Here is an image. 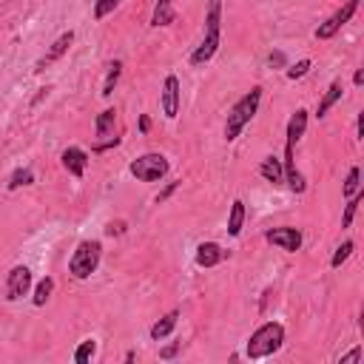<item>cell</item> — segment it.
<instances>
[{
  "label": "cell",
  "mask_w": 364,
  "mask_h": 364,
  "mask_svg": "<svg viewBox=\"0 0 364 364\" xmlns=\"http://www.w3.org/2000/svg\"><path fill=\"white\" fill-rule=\"evenodd\" d=\"M219 17H222V0H210V6H208V17H205V40L193 48V54H191V65H205V63L216 54L219 43H222V34H219Z\"/></svg>",
  "instance_id": "obj_1"
},
{
  "label": "cell",
  "mask_w": 364,
  "mask_h": 364,
  "mask_svg": "<svg viewBox=\"0 0 364 364\" xmlns=\"http://www.w3.org/2000/svg\"><path fill=\"white\" fill-rule=\"evenodd\" d=\"M259 100H262V88L256 85V88H250V91L230 108L228 122H225V139H228V142L236 139V136L242 134V128L256 117V111H259Z\"/></svg>",
  "instance_id": "obj_2"
},
{
  "label": "cell",
  "mask_w": 364,
  "mask_h": 364,
  "mask_svg": "<svg viewBox=\"0 0 364 364\" xmlns=\"http://www.w3.org/2000/svg\"><path fill=\"white\" fill-rule=\"evenodd\" d=\"M284 341V327L279 321H267L262 324L250 338H247V358H264V355H273Z\"/></svg>",
  "instance_id": "obj_3"
},
{
  "label": "cell",
  "mask_w": 364,
  "mask_h": 364,
  "mask_svg": "<svg viewBox=\"0 0 364 364\" xmlns=\"http://www.w3.org/2000/svg\"><path fill=\"white\" fill-rule=\"evenodd\" d=\"M100 253H102V245L100 242H91V239L80 242L77 250L68 259V273L74 279H88L97 270V264H100Z\"/></svg>",
  "instance_id": "obj_4"
},
{
  "label": "cell",
  "mask_w": 364,
  "mask_h": 364,
  "mask_svg": "<svg viewBox=\"0 0 364 364\" xmlns=\"http://www.w3.org/2000/svg\"><path fill=\"white\" fill-rule=\"evenodd\" d=\"M128 171H131L139 182H156V179H162V176L168 173V159H165L162 154H142L139 159L131 162Z\"/></svg>",
  "instance_id": "obj_5"
},
{
  "label": "cell",
  "mask_w": 364,
  "mask_h": 364,
  "mask_svg": "<svg viewBox=\"0 0 364 364\" xmlns=\"http://www.w3.org/2000/svg\"><path fill=\"white\" fill-rule=\"evenodd\" d=\"M119 136H117V111L114 108H105L100 117H97V139H94V151H105L111 145H117Z\"/></svg>",
  "instance_id": "obj_6"
},
{
  "label": "cell",
  "mask_w": 364,
  "mask_h": 364,
  "mask_svg": "<svg viewBox=\"0 0 364 364\" xmlns=\"http://www.w3.org/2000/svg\"><path fill=\"white\" fill-rule=\"evenodd\" d=\"M355 9H358V0H347L336 14H330L324 23H318V28H316V37L318 40H330V37H336L338 34V28L355 14Z\"/></svg>",
  "instance_id": "obj_7"
},
{
  "label": "cell",
  "mask_w": 364,
  "mask_h": 364,
  "mask_svg": "<svg viewBox=\"0 0 364 364\" xmlns=\"http://www.w3.org/2000/svg\"><path fill=\"white\" fill-rule=\"evenodd\" d=\"M28 287H31V270L26 264L11 267L9 276H6V299L17 301V299H23L28 293Z\"/></svg>",
  "instance_id": "obj_8"
},
{
  "label": "cell",
  "mask_w": 364,
  "mask_h": 364,
  "mask_svg": "<svg viewBox=\"0 0 364 364\" xmlns=\"http://www.w3.org/2000/svg\"><path fill=\"white\" fill-rule=\"evenodd\" d=\"M264 239H267L270 245H276V247L287 250V253H296V250L301 247V233H299L296 228H290V225L267 230V233H264Z\"/></svg>",
  "instance_id": "obj_9"
},
{
  "label": "cell",
  "mask_w": 364,
  "mask_h": 364,
  "mask_svg": "<svg viewBox=\"0 0 364 364\" xmlns=\"http://www.w3.org/2000/svg\"><path fill=\"white\" fill-rule=\"evenodd\" d=\"M162 114L168 119H176L179 114V80L173 74L165 77V85H162Z\"/></svg>",
  "instance_id": "obj_10"
},
{
  "label": "cell",
  "mask_w": 364,
  "mask_h": 364,
  "mask_svg": "<svg viewBox=\"0 0 364 364\" xmlns=\"http://www.w3.org/2000/svg\"><path fill=\"white\" fill-rule=\"evenodd\" d=\"M71 43H74V31H65V34H60V37L51 43V48H48V51H46V54L37 60V71H43L46 65L57 63V60H60V57L68 51V46H71Z\"/></svg>",
  "instance_id": "obj_11"
},
{
  "label": "cell",
  "mask_w": 364,
  "mask_h": 364,
  "mask_svg": "<svg viewBox=\"0 0 364 364\" xmlns=\"http://www.w3.org/2000/svg\"><path fill=\"white\" fill-rule=\"evenodd\" d=\"M63 165L71 176H82L85 173V165H88V154L82 148H65L63 151Z\"/></svg>",
  "instance_id": "obj_12"
},
{
  "label": "cell",
  "mask_w": 364,
  "mask_h": 364,
  "mask_svg": "<svg viewBox=\"0 0 364 364\" xmlns=\"http://www.w3.org/2000/svg\"><path fill=\"white\" fill-rule=\"evenodd\" d=\"M225 259V250L216 245V242H202L199 247H196V264L199 267H213V264H219Z\"/></svg>",
  "instance_id": "obj_13"
},
{
  "label": "cell",
  "mask_w": 364,
  "mask_h": 364,
  "mask_svg": "<svg viewBox=\"0 0 364 364\" xmlns=\"http://www.w3.org/2000/svg\"><path fill=\"white\" fill-rule=\"evenodd\" d=\"M304 128H307V111L299 108V111L290 117V122H287V145H284V148H293V145L304 136Z\"/></svg>",
  "instance_id": "obj_14"
},
{
  "label": "cell",
  "mask_w": 364,
  "mask_h": 364,
  "mask_svg": "<svg viewBox=\"0 0 364 364\" xmlns=\"http://www.w3.org/2000/svg\"><path fill=\"white\" fill-rule=\"evenodd\" d=\"M259 173H262L267 182H273V185H282V182H284V165H282V159H276V156H264L262 165H259Z\"/></svg>",
  "instance_id": "obj_15"
},
{
  "label": "cell",
  "mask_w": 364,
  "mask_h": 364,
  "mask_svg": "<svg viewBox=\"0 0 364 364\" xmlns=\"http://www.w3.org/2000/svg\"><path fill=\"white\" fill-rule=\"evenodd\" d=\"M176 20V11H173V6H171V0H156V6H154V17H151V26H171Z\"/></svg>",
  "instance_id": "obj_16"
},
{
  "label": "cell",
  "mask_w": 364,
  "mask_h": 364,
  "mask_svg": "<svg viewBox=\"0 0 364 364\" xmlns=\"http://www.w3.org/2000/svg\"><path fill=\"white\" fill-rule=\"evenodd\" d=\"M176 318H179V310H171L168 316H162V318L151 327V338H154V341H159V338L171 336V333H173V327H176Z\"/></svg>",
  "instance_id": "obj_17"
},
{
  "label": "cell",
  "mask_w": 364,
  "mask_h": 364,
  "mask_svg": "<svg viewBox=\"0 0 364 364\" xmlns=\"http://www.w3.org/2000/svg\"><path fill=\"white\" fill-rule=\"evenodd\" d=\"M341 91H344V88H341V82H333V85L324 91V97L318 100V108H316V117H318V119H321V117H324V114H327V111L341 100Z\"/></svg>",
  "instance_id": "obj_18"
},
{
  "label": "cell",
  "mask_w": 364,
  "mask_h": 364,
  "mask_svg": "<svg viewBox=\"0 0 364 364\" xmlns=\"http://www.w3.org/2000/svg\"><path fill=\"white\" fill-rule=\"evenodd\" d=\"M242 222H245V202L242 199H233L230 216H228V233L230 236H239L242 233Z\"/></svg>",
  "instance_id": "obj_19"
},
{
  "label": "cell",
  "mask_w": 364,
  "mask_h": 364,
  "mask_svg": "<svg viewBox=\"0 0 364 364\" xmlns=\"http://www.w3.org/2000/svg\"><path fill=\"white\" fill-rule=\"evenodd\" d=\"M119 71H122V63L114 60V63L108 65V77H105V82H102V97H111V91H114V85H117V80H119Z\"/></svg>",
  "instance_id": "obj_20"
},
{
  "label": "cell",
  "mask_w": 364,
  "mask_h": 364,
  "mask_svg": "<svg viewBox=\"0 0 364 364\" xmlns=\"http://www.w3.org/2000/svg\"><path fill=\"white\" fill-rule=\"evenodd\" d=\"M361 199H364V193H361V191H355V193L347 199V208H344V216H341V228H350V222H353V216H355V210H358Z\"/></svg>",
  "instance_id": "obj_21"
},
{
  "label": "cell",
  "mask_w": 364,
  "mask_h": 364,
  "mask_svg": "<svg viewBox=\"0 0 364 364\" xmlns=\"http://www.w3.org/2000/svg\"><path fill=\"white\" fill-rule=\"evenodd\" d=\"M31 182H34L31 168H17V171L11 173V179H9V191H14V188H20V185H31Z\"/></svg>",
  "instance_id": "obj_22"
},
{
  "label": "cell",
  "mask_w": 364,
  "mask_h": 364,
  "mask_svg": "<svg viewBox=\"0 0 364 364\" xmlns=\"http://www.w3.org/2000/svg\"><path fill=\"white\" fill-rule=\"evenodd\" d=\"M51 290H54V279H48V276H46V279L34 287V304H37V307H40V304H46V301H48V296H51Z\"/></svg>",
  "instance_id": "obj_23"
},
{
  "label": "cell",
  "mask_w": 364,
  "mask_h": 364,
  "mask_svg": "<svg viewBox=\"0 0 364 364\" xmlns=\"http://www.w3.org/2000/svg\"><path fill=\"white\" fill-rule=\"evenodd\" d=\"M119 3H122V0H97V3H94V17H97V20L108 17Z\"/></svg>",
  "instance_id": "obj_24"
},
{
  "label": "cell",
  "mask_w": 364,
  "mask_h": 364,
  "mask_svg": "<svg viewBox=\"0 0 364 364\" xmlns=\"http://www.w3.org/2000/svg\"><path fill=\"white\" fill-rule=\"evenodd\" d=\"M353 247H355L353 242H344V245H338V247H336V253H333V259H330V267H341V262H344V259L353 253Z\"/></svg>",
  "instance_id": "obj_25"
},
{
  "label": "cell",
  "mask_w": 364,
  "mask_h": 364,
  "mask_svg": "<svg viewBox=\"0 0 364 364\" xmlns=\"http://www.w3.org/2000/svg\"><path fill=\"white\" fill-rule=\"evenodd\" d=\"M94 347H97V344H94L91 338H88V341H82V344L74 350V361H77V364H85V361L94 355Z\"/></svg>",
  "instance_id": "obj_26"
},
{
  "label": "cell",
  "mask_w": 364,
  "mask_h": 364,
  "mask_svg": "<svg viewBox=\"0 0 364 364\" xmlns=\"http://www.w3.org/2000/svg\"><path fill=\"white\" fill-rule=\"evenodd\" d=\"M355 191H358V168H350V173H347V182H344V196L350 199Z\"/></svg>",
  "instance_id": "obj_27"
},
{
  "label": "cell",
  "mask_w": 364,
  "mask_h": 364,
  "mask_svg": "<svg viewBox=\"0 0 364 364\" xmlns=\"http://www.w3.org/2000/svg\"><path fill=\"white\" fill-rule=\"evenodd\" d=\"M307 71H310V60H299L296 65L287 68V77H290V80H299V77H304Z\"/></svg>",
  "instance_id": "obj_28"
},
{
  "label": "cell",
  "mask_w": 364,
  "mask_h": 364,
  "mask_svg": "<svg viewBox=\"0 0 364 364\" xmlns=\"http://www.w3.org/2000/svg\"><path fill=\"white\" fill-rule=\"evenodd\" d=\"M176 188H179V182H168V185H165V188L156 193V202H165V199H168V196H171Z\"/></svg>",
  "instance_id": "obj_29"
},
{
  "label": "cell",
  "mask_w": 364,
  "mask_h": 364,
  "mask_svg": "<svg viewBox=\"0 0 364 364\" xmlns=\"http://www.w3.org/2000/svg\"><path fill=\"white\" fill-rule=\"evenodd\" d=\"M361 358V347H355V350H350L344 358H341V364H353V361H358Z\"/></svg>",
  "instance_id": "obj_30"
},
{
  "label": "cell",
  "mask_w": 364,
  "mask_h": 364,
  "mask_svg": "<svg viewBox=\"0 0 364 364\" xmlns=\"http://www.w3.org/2000/svg\"><path fill=\"white\" fill-rule=\"evenodd\" d=\"M267 63H270V65H282V63H284V54H282V51H273V54L267 57Z\"/></svg>",
  "instance_id": "obj_31"
},
{
  "label": "cell",
  "mask_w": 364,
  "mask_h": 364,
  "mask_svg": "<svg viewBox=\"0 0 364 364\" xmlns=\"http://www.w3.org/2000/svg\"><path fill=\"white\" fill-rule=\"evenodd\" d=\"M176 350H179V344H168V347H165L159 355H162V358H173V355H176Z\"/></svg>",
  "instance_id": "obj_32"
},
{
  "label": "cell",
  "mask_w": 364,
  "mask_h": 364,
  "mask_svg": "<svg viewBox=\"0 0 364 364\" xmlns=\"http://www.w3.org/2000/svg\"><path fill=\"white\" fill-rule=\"evenodd\" d=\"M148 128H151V119H148V117H139V131L148 134Z\"/></svg>",
  "instance_id": "obj_33"
},
{
  "label": "cell",
  "mask_w": 364,
  "mask_h": 364,
  "mask_svg": "<svg viewBox=\"0 0 364 364\" xmlns=\"http://www.w3.org/2000/svg\"><path fill=\"white\" fill-rule=\"evenodd\" d=\"M353 82H355V85H361V82H364V71H361V68L353 74Z\"/></svg>",
  "instance_id": "obj_34"
}]
</instances>
